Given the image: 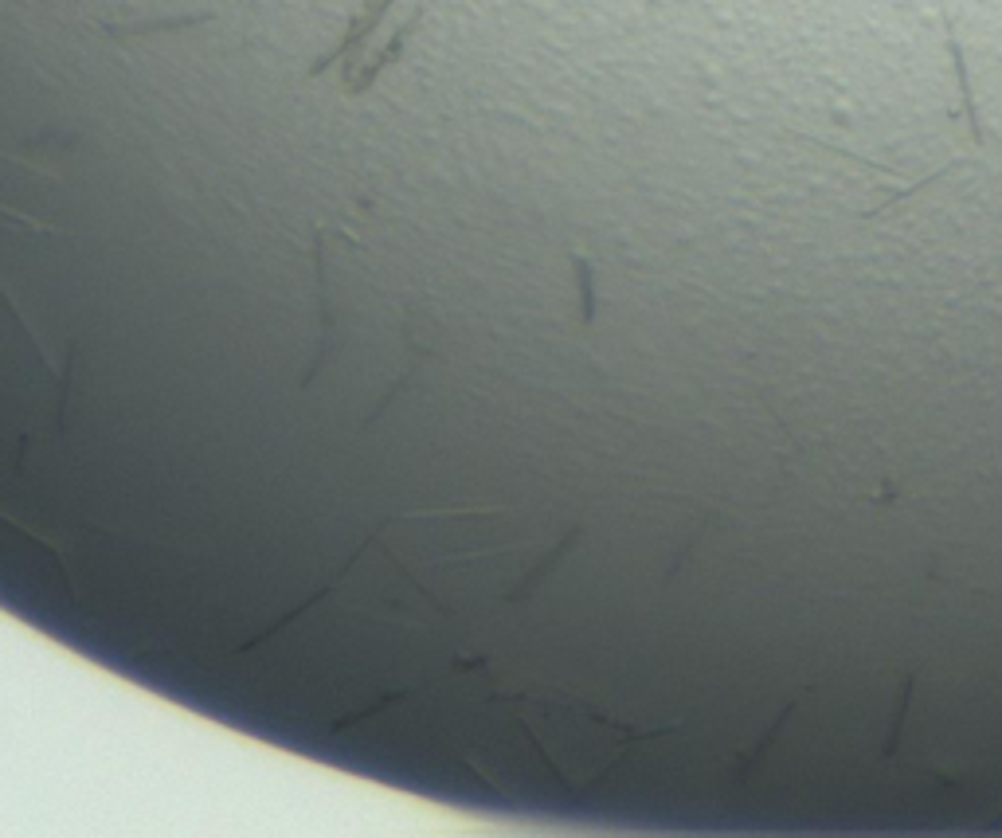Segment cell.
Instances as JSON below:
<instances>
[{
  "label": "cell",
  "mask_w": 1002,
  "mask_h": 838,
  "mask_svg": "<svg viewBox=\"0 0 1002 838\" xmlns=\"http://www.w3.org/2000/svg\"><path fill=\"white\" fill-rule=\"evenodd\" d=\"M650 4H654V0H650Z\"/></svg>",
  "instance_id": "cell-1"
}]
</instances>
